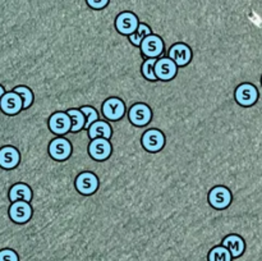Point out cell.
Wrapping results in <instances>:
<instances>
[{
    "mask_svg": "<svg viewBox=\"0 0 262 261\" xmlns=\"http://www.w3.org/2000/svg\"><path fill=\"white\" fill-rule=\"evenodd\" d=\"M115 26H117L118 31L123 35H132L137 31L140 25H138V18L133 13L123 12L118 15Z\"/></svg>",
    "mask_w": 262,
    "mask_h": 261,
    "instance_id": "cell-1",
    "label": "cell"
},
{
    "mask_svg": "<svg viewBox=\"0 0 262 261\" xmlns=\"http://www.w3.org/2000/svg\"><path fill=\"white\" fill-rule=\"evenodd\" d=\"M0 107L5 114H17L23 107V100L17 92H5L4 96L2 97V101H0Z\"/></svg>",
    "mask_w": 262,
    "mask_h": 261,
    "instance_id": "cell-2",
    "label": "cell"
},
{
    "mask_svg": "<svg viewBox=\"0 0 262 261\" xmlns=\"http://www.w3.org/2000/svg\"><path fill=\"white\" fill-rule=\"evenodd\" d=\"M258 97L257 89L251 83L241 84L235 91V99L243 106H251L256 102Z\"/></svg>",
    "mask_w": 262,
    "mask_h": 261,
    "instance_id": "cell-3",
    "label": "cell"
},
{
    "mask_svg": "<svg viewBox=\"0 0 262 261\" xmlns=\"http://www.w3.org/2000/svg\"><path fill=\"white\" fill-rule=\"evenodd\" d=\"M141 49H142V53L148 58H158L163 53L164 42L159 36L150 35L142 41Z\"/></svg>",
    "mask_w": 262,
    "mask_h": 261,
    "instance_id": "cell-4",
    "label": "cell"
},
{
    "mask_svg": "<svg viewBox=\"0 0 262 261\" xmlns=\"http://www.w3.org/2000/svg\"><path fill=\"white\" fill-rule=\"evenodd\" d=\"M90 155L95 159V160H105L109 158L110 153H112V145L106 138H95L91 143H90Z\"/></svg>",
    "mask_w": 262,
    "mask_h": 261,
    "instance_id": "cell-5",
    "label": "cell"
},
{
    "mask_svg": "<svg viewBox=\"0 0 262 261\" xmlns=\"http://www.w3.org/2000/svg\"><path fill=\"white\" fill-rule=\"evenodd\" d=\"M50 129L58 135H64L72 128V119L68 113H55L50 117L49 120Z\"/></svg>",
    "mask_w": 262,
    "mask_h": 261,
    "instance_id": "cell-6",
    "label": "cell"
},
{
    "mask_svg": "<svg viewBox=\"0 0 262 261\" xmlns=\"http://www.w3.org/2000/svg\"><path fill=\"white\" fill-rule=\"evenodd\" d=\"M10 219L15 223H26L32 215V209L26 201H15L9 209Z\"/></svg>",
    "mask_w": 262,
    "mask_h": 261,
    "instance_id": "cell-7",
    "label": "cell"
},
{
    "mask_svg": "<svg viewBox=\"0 0 262 261\" xmlns=\"http://www.w3.org/2000/svg\"><path fill=\"white\" fill-rule=\"evenodd\" d=\"M177 73V64L169 58L158 59L155 64V74L158 79L168 81L171 79Z\"/></svg>",
    "mask_w": 262,
    "mask_h": 261,
    "instance_id": "cell-8",
    "label": "cell"
},
{
    "mask_svg": "<svg viewBox=\"0 0 262 261\" xmlns=\"http://www.w3.org/2000/svg\"><path fill=\"white\" fill-rule=\"evenodd\" d=\"M77 189H78L81 193L90 194L94 193L97 189L99 186V181H97V177L94 173H90V171H84V173L79 174L78 178L76 181Z\"/></svg>",
    "mask_w": 262,
    "mask_h": 261,
    "instance_id": "cell-9",
    "label": "cell"
},
{
    "mask_svg": "<svg viewBox=\"0 0 262 261\" xmlns=\"http://www.w3.org/2000/svg\"><path fill=\"white\" fill-rule=\"evenodd\" d=\"M164 135L158 129H148L142 136V145L147 151H159L164 146Z\"/></svg>",
    "mask_w": 262,
    "mask_h": 261,
    "instance_id": "cell-10",
    "label": "cell"
},
{
    "mask_svg": "<svg viewBox=\"0 0 262 261\" xmlns=\"http://www.w3.org/2000/svg\"><path fill=\"white\" fill-rule=\"evenodd\" d=\"M102 113L105 117L110 120H118L123 117L124 114V104L122 100L119 99H113L106 100L102 105Z\"/></svg>",
    "mask_w": 262,
    "mask_h": 261,
    "instance_id": "cell-11",
    "label": "cell"
},
{
    "mask_svg": "<svg viewBox=\"0 0 262 261\" xmlns=\"http://www.w3.org/2000/svg\"><path fill=\"white\" fill-rule=\"evenodd\" d=\"M49 151L55 160H66L71 155L72 146L66 138H55L51 141Z\"/></svg>",
    "mask_w": 262,
    "mask_h": 261,
    "instance_id": "cell-12",
    "label": "cell"
},
{
    "mask_svg": "<svg viewBox=\"0 0 262 261\" xmlns=\"http://www.w3.org/2000/svg\"><path fill=\"white\" fill-rule=\"evenodd\" d=\"M129 119L136 125H146L151 119V110L145 104H136L129 110Z\"/></svg>",
    "mask_w": 262,
    "mask_h": 261,
    "instance_id": "cell-13",
    "label": "cell"
},
{
    "mask_svg": "<svg viewBox=\"0 0 262 261\" xmlns=\"http://www.w3.org/2000/svg\"><path fill=\"white\" fill-rule=\"evenodd\" d=\"M230 201H232V194L225 187H215L210 192V202L216 209H224L230 204Z\"/></svg>",
    "mask_w": 262,
    "mask_h": 261,
    "instance_id": "cell-14",
    "label": "cell"
},
{
    "mask_svg": "<svg viewBox=\"0 0 262 261\" xmlns=\"http://www.w3.org/2000/svg\"><path fill=\"white\" fill-rule=\"evenodd\" d=\"M19 163V153L12 146H5L0 150V166L4 169H13Z\"/></svg>",
    "mask_w": 262,
    "mask_h": 261,
    "instance_id": "cell-15",
    "label": "cell"
},
{
    "mask_svg": "<svg viewBox=\"0 0 262 261\" xmlns=\"http://www.w3.org/2000/svg\"><path fill=\"white\" fill-rule=\"evenodd\" d=\"M169 54H170L171 60L182 67L188 64L192 56L191 49L187 45H184V44H177V45H174L173 48L170 49V53Z\"/></svg>",
    "mask_w": 262,
    "mask_h": 261,
    "instance_id": "cell-16",
    "label": "cell"
},
{
    "mask_svg": "<svg viewBox=\"0 0 262 261\" xmlns=\"http://www.w3.org/2000/svg\"><path fill=\"white\" fill-rule=\"evenodd\" d=\"M9 199L10 201H26L30 202L32 199V192L31 188L25 183H17L10 188L9 192Z\"/></svg>",
    "mask_w": 262,
    "mask_h": 261,
    "instance_id": "cell-17",
    "label": "cell"
},
{
    "mask_svg": "<svg viewBox=\"0 0 262 261\" xmlns=\"http://www.w3.org/2000/svg\"><path fill=\"white\" fill-rule=\"evenodd\" d=\"M223 246H225V247L230 251L233 257H238V256L242 255L243 251H245V241L237 234L228 235V237L223 241Z\"/></svg>",
    "mask_w": 262,
    "mask_h": 261,
    "instance_id": "cell-18",
    "label": "cell"
},
{
    "mask_svg": "<svg viewBox=\"0 0 262 261\" xmlns=\"http://www.w3.org/2000/svg\"><path fill=\"white\" fill-rule=\"evenodd\" d=\"M89 135L91 138H110L112 136V128L106 122H101V120H96L92 123L91 127L89 128Z\"/></svg>",
    "mask_w": 262,
    "mask_h": 261,
    "instance_id": "cell-19",
    "label": "cell"
},
{
    "mask_svg": "<svg viewBox=\"0 0 262 261\" xmlns=\"http://www.w3.org/2000/svg\"><path fill=\"white\" fill-rule=\"evenodd\" d=\"M67 113H68V115L72 119L71 130H73V132H78V130H81L82 128L86 125V118H84V114L81 112V110L71 109Z\"/></svg>",
    "mask_w": 262,
    "mask_h": 261,
    "instance_id": "cell-20",
    "label": "cell"
},
{
    "mask_svg": "<svg viewBox=\"0 0 262 261\" xmlns=\"http://www.w3.org/2000/svg\"><path fill=\"white\" fill-rule=\"evenodd\" d=\"M232 253L225 246L214 247L209 253V261H232Z\"/></svg>",
    "mask_w": 262,
    "mask_h": 261,
    "instance_id": "cell-21",
    "label": "cell"
},
{
    "mask_svg": "<svg viewBox=\"0 0 262 261\" xmlns=\"http://www.w3.org/2000/svg\"><path fill=\"white\" fill-rule=\"evenodd\" d=\"M150 35H151V28L148 27L147 25H145V23H141V25L138 26L137 31H136L135 33H132V35H129V40L133 45L138 46L141 45L142 41Z\"/></svg>",
    "mask_w": 262,
    "mask_h": 261,
    "instance_id": "cell-22",
    "label": "cell"
},
{
    "mask_svg": "<svg viewBox=\"0 0 262 261\" xmlns=\"http://www.w3.org/2000/svg\"><path fill=\"white\" fill-rule=\"evenodd\" d=\"M156 61H158V59L150 58V59H147V60H146L142 66L143 76H145L147 79H151V81H155V79H158V77H156V74H155Z\"/></svg>",
    "mask_w": 262,
    "mask_h": 261,
    "instance_id": "cell-23",
    "label": "cell"
},
{
    "mask_svg": "<svg viewBox=\"0 0 262 261\" xmlns=\"http://www.w3.org/2000/svg\"><path fill=\"white\" fill-rule=\"evenodd\" d=\"M14 92H17V94L22 97L23 107H25V109L32 104L33 95H32V92H31L30 89H27V87H25V86H18L14 89Z\"/></svg>",
    "mask_w": 262,
    "mask_h": 261,
    "instance_id": "cell-24",
    "label": "cell"
},
{
    "mask_svg": "<svg viewBox=\"0 0 262 261\" xmlns=\"http://www.w3.org/2000/svg\"><path fill=\"white\" fill-rule=\"evenodd\" d=\"M81 112L83 113L84 117H86V125L84 127L90 128L91 127L92 123H95L97 120V113L94 107H90V106H83L81 109Z\"/></svg>",
    "mask_w": 262,
    "mask_h": 261,
    "instance_id": "cell-25",
    "label": "cell"
},
{
    "mask_svg": "<svg viewBox=\"0 0 262 261\" xmlns=\"http://www.w3.org/2000/svg\"><path fill=\"white\" fill-rule=\"evenodd\" d=\"M0 261H18V256L13 250H2L0 251Z\"/></svg>",
    "mask_w": 262,
    "mask_h": 261,
    "instance_id": "cell-26",
    "label": "cell"
},
{
    "mask_svg": "<svg viewBox=\"0 0 262 261\" xmlns=\"http://www.w3.org/2000/svg\"><path fill=\"white\" fill-rule=\"evenodd\" d=\"M109 3V0H87V4L90 5L94 9H101V8H105Z\"/></svg>",
    "mask_w": 262,
    "mask_h": 261,
    "instance_id": "cell-27",
    "label": "cell"
},
{
    "mask_svg": "<svg viewBox=\"0 0 262 261\" xmlns=\"http://www.w3.org/2000/svg\"><path fill=\"white\" fill-rule=\"evenodd\" d=\"M4 94H5V92H4V89H3V87L0 86V101H2V97L4 96Z\"/></svg>",
    "mask_w": 262,
    "mask_h": 261,
    "instance_id": "cell-28",
    "label": "cell"
}]
</instances>
